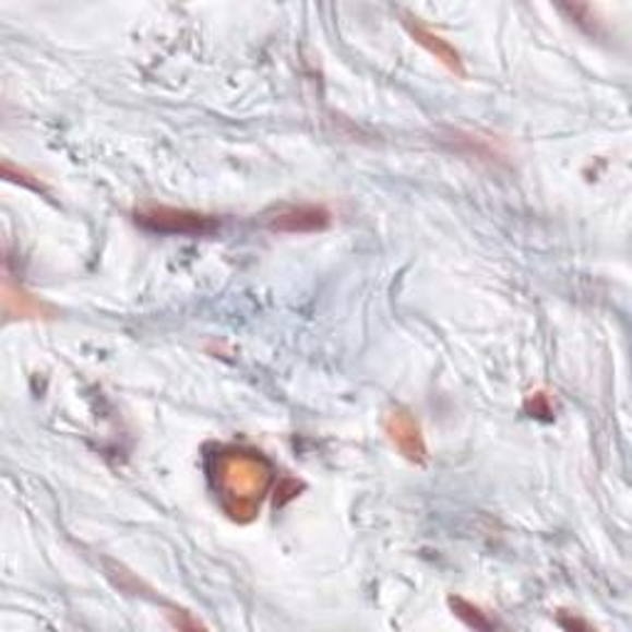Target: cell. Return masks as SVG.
Masks as SVG:
<instances>
[{
	"mask_svg": "<svg viewBox=\"0 0 632 632\" xmlns=\"http://www.w3.org/2000/svg\"><path fill=\"white\" fill-rule=\"evenodd\" d=\"M403 25H405V31L410 33L413 40L418 43L422 50H428L432 58H436L442 64V68L450 70L452 74H457V77H465V74H467L465 62H462L460 52L445 40V37H440L438 33H432L430 27H426L418 21V17H413L408 13H403Z\"/></svg>",
	"mask_w": 632,
	"mask_h": 632,
	"instance_id": "5",
	"label": "cell"
},
{
	"mask_svg": "<svg viewBox=\"0 0 632 632\" xmlns=\"http://www.w3.org/2000/svg\"><path fill=\"white\" fill-rule=\"evenodd\" d=\"M3 314L8 319H45L50 314L43 301H37L33 295H27L23 287L13 285V279L5 275L3 279Z\"/></svg>",
	"mask_w": 632,
	"mask_h": 632,
	"instance_id": "6",
	"label": "cell"
},
{
	"mask_svg": "<svg viewBox=\"0 0 632 632\" xmlns=\"http://www.w3.org/2000/svg\"><path fill=\"white\" fill-rule=\"evenodd\" d=\"M332 213L324 205H287L267 218V228L275 232H319L329 228Z\"/></svg>",
	"mask_w": 632,
	"mask_h": 632,
	"instance_id": "4",
	"label": "cell"
},
{
	"mask_svg": "<svg viewBox=\"0 0 632 632\" xmlns=\"http://www.w3.org/2000/svg\"><path fill=\"white\" fill-rule=\"evenodd\" d=\"M529 410L534 413V415H549L551 413V405H549V401H546V395L544 393H532V398H529Z\"/></svg>",
	"mask_w": 632,
	"mask_h": 632,
	"instance_id": "8",
	"label": "cell"
},
{
	"mask_svg": "<svg viewBox=\"0 0 632 632\" xmlns=\"http://www.w3.org/2000/svg\"><path fill=\"white\" fill-rule=\"evenodd\" d=\"M450 608L455 610V616H457L460 620H465L469 628H475V630H489V628H494V622L489 620L482 610H479L477 606H472V603H467V600L450 598Z\"/></svg>",
	"mask_w": 632,
	"mask_h": 632,
	"instance_id": "7",
	"label": "cell"
},
{
	"mask_svg": "<svg viewBox=\"0 0 632 632\" xmlns=\"http://www.w3.org/2000/svg\"><path fill=\"white\" fill-rule=\"evenodd\" d=\"M136 223L144 225L146 230L171 232V235H205L218 228V220H215L213 215L178 211V207H166V205L144 207V211L136 213Z\"/></svg>",
	"mask_w": 632,
	"mask_h": 632,
	"instance_id": "2",
	"label": "cell"
},
{
	"mask_svg": "<svg viewBox=\"0 0 632 632\" xmlns=\"http://www.w3.org/2000/svg\"><path fill=\"white\" fill-rule=\"evenodd\" d=\"M383 430H385V436H389L391 445L398 450L405 460L413 462V465H426L428 462L426 438H422L418 420H415L408 410L393 408L385 413Z\"/></svg>",
	"mask_w": 632,
	"mask_h": 632,
	"instance_id": "3",
	"label": "cell"
},
{
	"mask_svg": "<svg viewBox=\"0 0 632 632\" xmlns=\"http://www.w3.org/2000/svg\"><path fill=\"white\" fill-rule=\"evenodd\" d=\"M211 479L223 512L232 522L248 524L258 516L272 485V465L260 452L225 448L211 460Z\"/></svg>",
	"mask_w": 632,
	"mask_h": 632,
	"instance_id": "1",
	"label": "cell"
}]
</instances>
